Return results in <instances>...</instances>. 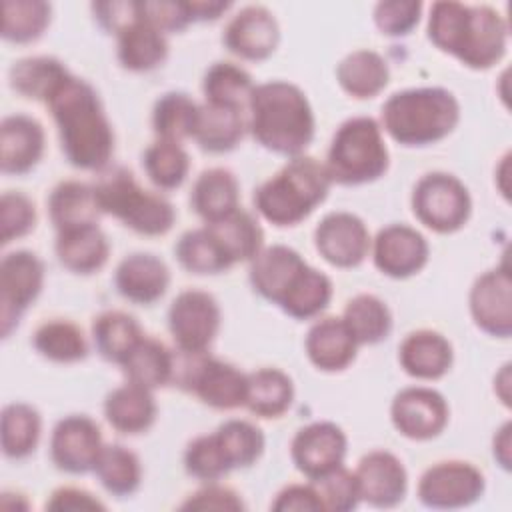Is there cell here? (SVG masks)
I'll list each match as a JSON object with an SVG mask.
<instances>
[{
    "mask_svg": "<svg viewBox=\"0 0 512 512\" xmlns=\"http://www.w3.org/2000/svg\"><path fill=\"white\" fill-rule=\"evenodd\" d=\"M120 366L128 382L156 390L174 380L176 358L160 340L142 336Z\"/></svg>",
    "mask_w": 512,
    "mask_h": 512,
    "instance_id": "32",
    "label": "cell"
},
{
    "mask_svg": "<svg viewBox=\"0 0 512 512\" xmlns=\"http://www.w3.org/2000/svg\"><path fill=\"white\" fill-rule=\"evenodd\" d=\"M54 248L60 264L74 274H92L100 270L110 252L106 236L98 226L58 232Z\"/></svg>",
    "mask_w": 512,
    "mask_h": 512,
    "instance_id": "30",
    "label": "cell"
},
{
    "mask_svg": "<svg viewBox=\"0 0 512 512\" xmlns=\"http://www.w3.org/2000/svg\"><path fill=\"white\" fill-rule=\"evenodd\" d=\"M140 16L162 32L184 30L192 20L188 2L160 0V2H140Z\"/></svg>",
    "mask_w": 512,
    "mask_h": 512,
    "instance_id": "53",
    "label": "cell"
},
{
    "mask_svg": "<svg viewBox=\"0 0 512 512\" xmlns=\"http://www.w3.org/2000/svg\"><path fill=\"white\" fill-rule=\"evenodd\" d=\"M356 482L360 498L376 508H392L402 502L408 474L400 458L386 450H372L358 462Z\"/></svg>",
    "mask_w": 512,
    "mask_h": 512,
    "instance_id": "20",
    "label": "cell"
},
{
    "mask_svg": "<svg viewBox=\"0 0 512 512\" xmlns=\"http://www.w3.org/2000/svg\"><path fill=\"white\" fill-rule=\"evenodd\" d=\"M316 490L320 494L324 510H332V512L354 510L362 500L356 474L346 470L344 466L316 480Z\"/></svg>",
    "mask_w": 512,
    "mask_h": 512,
    "instance_id": "51",
    "label": "cell"
},
{
    "mask_svg": "<svg viewBox=\"0 0 512 512\" xmlns=\"http://www.w3.org/2000/svg\"><path fill=\"white\" fill-rule=\"evenodd\" d=\"M68 76V68L58 58L28 56L10 68V86L26 98L46 102Z\"/></svg>",
    "mask_w": 512,
    "mask_h": 512,
    "instance_id": "36",
    "label": "cell"
},
{
    "mask_svg": "<svg viewBox=\"0 0 512 512\" xmlns=\"http://www.w3.org/2000/svg\"><path fill=\"white\" fill-rule=\"evenodd\" d=\"M426 238L408 224H390L382 228L372 244L376 268L390 278H408L420 272L428 262Z\"/></svg>",
    "mask_w": 512,
    "mask_h": 512,
    "instance_id": "18",
    "label": "cell"
},
{
    "mask_svg": "<svg viewBox=\"0 0 512 512\" xmlns=\"http://www.w3.org/2000/svg\"><path fill=\"white\" fill-rule=\"evenodd\" d=\"M102 434L98 424L84 414H70L52 430L50 458L56 468L68 474L94 472L102 450Z\"/></svg>",
    "mask_w": 512,
    "mask_h": 512,
    "instance_id": "13",
    "label": "cell"
},
{
    "mask_svg": "<svg viewBox=\"0 0 512 512\" xmlns=\"http://www.w3.org/2000/svg\"><path fill=\"white\" fill-rule=\"evenodd\" d=\"M294 400L290 376L278 368H260L248 374L246 408L260 418L282 416Z\"/></svg>",
    "mask_w": 512,
    "mask_h": 512,
    "instance_id": "34",
    "label": "cell"
},
{
    "mask_svg": "<svg viewBox=\"0 0 512 512\" xmlns=\"http://www.w3.org/2000/svg\"><path fill=\"white\" fill-rule=\"evenodd\" d=\"M330 184L326 166L300 154L254 190V206L270 224L294 226L324 202Z\"/></svg>",
    "mask_w": 512,
    "mask_h": 512,
    "instance_id": "5",
    "label": "cell"
},
{
    "mask_svg": "<svg viewBox=\"0 0 512 512\" xmlns=\"http://www.w3.org/2000/svg\"><path fill=\"white\" fill-rule=\"evenodd\" d=\"M180 266L192 274H218L232 266L224 246L210 226L188 230L174 246Z\"/></svg>",
    "mask_w": 512,
    "mask_h": 512,
    "instance_id": "37",
    "label": "cell"
},
{
    "mask_svg": "<svg viewBox=\"0 0 512 512\" xmlns=\"http://www.w3.org/2000/svg\"><path fill=\"white\" fill-rule=\"evenodd\" d=\"M452 344L436 330L410 332L400 348L398 360L406 374L420 380H436L452 366Z\"/></svg>",
    "mask_w": 512,
    "mask_h": 512,
    "instance_id": "25",
    "label": "cell"
},
{
    "mask_svg": "<svg viewBox=\"0 0 512 512\" xmlns=\"http://www.w3.org/2000/svg\"><path fill=\"white\" fill-rule=\"evenodd\" d=\"M94 18L108 32H122L140 18V2H96L92 4Z\"/></svg>",
    "mask_w": 512,
    "mask_h": 512,
    "instance_id": "56",
    "label": "cell"
},
{
    "mask_svg": "<svg viewBox=\"0 0 512 512\" xmlns=\"http://www.w3.org/2000/svg\"><path fill=\"white\" fill-rule=\"evenodd\" d=\"M114 284L126 300L136 304H154L168 290L170 270L158 256L134 252L118 264Z\"/></svg>",
    "mask_w": 512,
    "mask_h": 512,
    "instance_id": "23",
    "label": "cell"
},
{
    "mask_svg": "<svg viewBox=\"0 0 512 512\" xmlns=\"http://www.w3.org/2000/svg\"><path fill=\"white\" fill-rule=\"evenodd\" d=\"M100 484L114 496H130L142 480L138 456L120 444H104L94 466Z\"/></svg>",
    "mask_w": 512,
    "mask_h": 512,
    "instance_id": "43",
    "label": "cell"
},
{
    "mask_svg": "<svg viewBox=\"0 0 512 512\" xmlns=\"http://www.w3.org/2000/svg\"><path fill=\"white\" fill-rule=\"evenodd\" d=\"M66 160L82 170H102L114 154V132L96 90L70 74L46 100Z\"/></svg>",
    "mask_w": 512,
    "mask_h": 512,
    "instance_id": "1",
    "label": "cell"
},
{
    "mask_svg": "<svg viewBox=\"0 0 512 512\" xmlns=\"http://www.w3.org/2000/svg\"><path fill=\"white\" fill-rule=\"evenodd\" d=\"M510 422H506L494 436V458L498 460V464L504 468V470H510Z\"/></svg>",
    "mask_w": 512,
    "mask_h": 512,
    "instance_id": "59",
    "label": "cell"
},
{
    "mask_svg": "<svg viewBox=\"0 0 512 512\" xmlns=\"http://www.w3.org/2000/svg\"><path fill=\"white\" fill-rule=\"evenodd\" d=\"M182 510H242L244 502L232 488L208 484L190 494L180 506Z\"/></svg>",
    "mask_w": 512,
    "mask_h": 512,
    "instance_id": "54",
    "label": "cell"
},
{
    "mask_svg": "<svg viewBox=\"0 0 512 512\" xmlns=\"http://www.w3.org/2000/svg\"><path fill=\"white\" fill-rule=\"evenodd\" d=\"M184 368H176L174 380L196 394L200 402L216 410H232L246 404L248 374L236 366L204 354H184Z\"/></svg>",
    "mask_w": 512,
    "mask_h": 512,
    "instance_id": "9",
    "label": "cell"
},
{
    "mask_svg": "<svg viewBox=\"0 0 512 512\" xmlns=\"http://www.w3.org/2000/svg\"><path fill=\"white\" fill-rule=\"evenodd\" d=\"M308 360L322 372H340L348 368L356 356V340L342 318L326 316L316 320L306 334Z\"/></svg>",
    "mask_w": 512,
    "mask_h": 512,
    "instance_id": "24",
    "label": "cell"
},
{
    "mask_svg": "<svg viewBox=\"0 0 512 512\" xmlns=\"http://www.w3.org/2000/svg\"><path fill=\"white\" fill-rule=\"evenodd\" d=\"M224 46L242 60H266L280 42L274 14L264 6H246L230 18L222 36Z\"/></svg>",
    "mask_w": 512,
    "mask_h": 512,
    "instance_id": "19",
    "label": "cell"
},
{
    "mask_svg": "<svg viewBox=\"0 0 512 512\" xmlns=\"http://www.w3.org/2000/svg\"><path fill=\"white\" fill-rule=\"evenodd\" d=\"M276 512H318L324 510L314 484H288L276 494L270 506Z\"/></svg>",
    "mask_w": 512,
    "mask_h": 512,
    "instance_id": "55",
    "label": "cell"
},
{
    "mask_svg": "<svg viewBox=\"0 0 512 512\" xmlns=\"http://www.w3.org/2000/svg\"><path fill=\"white\" fill-rule=\"evenodd\" d=\"M346 444V434L334 422H312L294 434L290 456L294 466L316 482L342 466Z\"/></svg>",
    "mask_w": 512,
    "mask_h": 512,
    "instance_id": "14",
    "label": "cell"
},
{
    "mask_svg": "<svg viewBox=\"0 0 512 512\" xmlns=\"http://www.w3.org/2000/svg\"><path fill=\"white\" fill-rule=\"evenodd\" d=\"M44 154V130L26 114L6 116L0 124V168L4 174L30 172Z\"/></svg>",
    "mask_w": 512,
    "mask_h": 512,
    "instance_id": "22",
    "label": "cell"
},
{
    "mask_svg": "<svg viewBox=\"0 0 512 512\" xmlns=\"http://www.w3.org/2000/svg\"><path fill=\"white\" fill-rule=\"evenodd\" d=\"M106 506L90 492L74 486L58 488L46 500V510L54 512H80V510H104Z\"/></svg>",
    "mask_w": 512,
    "mask_h": 512,
    "instance_id": "57",
    "label": "cell"
},
{
    "mask_svg": "<svg viewBox=\"0 0 512 512\" xmlns=\"http://www.w3.org/2000/svg\"><path fill=\"white\" fill-rule=\"evenodd\" d=\"M314 244L320 256L332 266L354 268L368 256L370 234L356 214L330 212L316 226Z\"/></svg>",
    "mask_w": 512,
    "mask_h": 512,
    "instance_id": "16",
    "label": "cell"
},
{
    "mask_svg": "<svg viewBox=\"0 0 512 512\" xmlns=\"http://www.w3.org/2000/svg\"><path fill=\"white\" fill-rule=\"evenodd\" d=\"M460 120L456 96L440 86L408 88L382 106V126L402 146H428L446 138Z\"/></svg>",
    "mask_w": 512,
    "mask_h": 512,
    "instance_id": "4",
    "label": "cell"
},
{
    "mask_svg": "<svg viewBox=\"0 0 512 512\" xmlns=\"http://www.w3.org/2000/svg\"><path fill=\"white\" fill-rule=\"evenodd\" d=\"M94 192L104 214L114 216L138 234H166L176 220L172 204L164 196L144 190L124 166L106 170L96 182Z\"/></svg>",
    "mask_w": 512,
    "mask_h": 512,
    "instance_id": "6",
    "label": "cell"
},
{
    "mask_svg": "<svg viewBox=\"0 0 512 512\" xmlns=\"http://www.w3.org/2000/svg\"><path fill=\"white\" fill-rule=\"evenodd\" d=\"M108 424L122 434L146 432L156 420V402L152 390L126 382L114 388L104 400Z\"/></svg>",
    "mask_w": 512,
    "mask_h": 512,
    "instance_id": "27",
    "label": "cell"
},
{
    "mask_svg": "<svg viewBox=\"0 0 512 512\" xmlns=\"http://www.w3.org/2000/svg\"><path fill=\"white\" fill-rule=\"evenodd\" d=\"M330 298H332L330 278L324 272L312 266H306L278 306L296 320H308L318 316L330 304Z\"/></svg>",
    "mask_w": 512,
    "mask_h": 512,
    "instance_id": "44",
    "label": "cell"
},
{
    "mask_svg": "<svg viewBox=\"0 0 512 512\" xmlns=\"http://www.w3.org/2000/svg\"><path fill=\"white\" fill-rule=\"evenodd\" d=\"M394 428L410 440H430L438 436L448 422V404L444 396L426 386L400 390L390 406Z\"/></svg>",
    "mask_w": 512,
    "mask_h": 512,
    "instance_id": "15",
    "label": "cell"
},
{
    "mask_svg": "<svg viewBox=\"0 0 512 512\" xmlns=\"http://www.w3.org/2000/svg\"><path fill=\"white\" fill-rule=\"evenodd\" d=\"M184 468L190 476L204 482H214L232 470L214 432L196 436L186 446Z\"/></svg>",
    "mask_w": 512,
    "mask_h": 512,
    "instance_id": "49",
    "label": "cell"
},
{
    "mask_svg": "<svg viewBox=\"0 0 512 512\" xmlns=\"http://www.w3.org/2000/svg\"><path fill=\"white\" fill-rule=\"evenodd\" d=\"M42 420L36 408L24 402L6 404L0 420V444L6 458L20 460L34 452L40 440Z\"/></svg>",
    "mask_w": 512,
    "mask_h": 512,
    "instance_id": "38",
    "label": "cell"
},
{
    "mask_svg": "<svg viewBox=\"0 0 512 512\" xmlns=\"http://www.w3.org/2000/svg\"><path fill=\"white\" fill-rule=\"evenodd\" d=\"M206 226H210V230L216 234V238L224 246L232 264L246 262V260L250 262L262 250L264 234L260 224L252 218V214L240 208L230 216H226L224 220L206 224Z\"/></svg>",
    "mask_w": 512,
    "mask_h": 512,
    "instance_id": "45",
    "label": "cell"
},
{
    "mask_svg": "<svg viewBox=\"0 0 512 512\" xmlns=\"http://www.w3.org/2000/svg\"><path fill=\"white\" fill-rule=\"evenodd\" d=\"M102 210L96 200L94 186L80 180H64L56 184L48 196V216L58 232L98 226Z\"/></svg>",
    "mask_w": 512,
    "mask_h": 512,
    "instance_id": "26",
    "label": "cell"
},
{
    "mask_svg": "<svg viewBox=\"0 0 512 512\" xmlns=\"http://www.w3.org/2000/svg\"><path fill=\"white\" fill-rule=\"evenodd\" d=\"M336 80L340 88L352 98H374L386 88L390 80V68L378 52L362 48L342 58L336 68Z\"/></svg>",
    "mask_w": 512,
    "mask_h": 512,
    "instance_id": "31",
    "label": "cell"
},
{
    "mask_svg": "<svg viewBox=\"0 0 512 512\" xmlns=\"http://www.w3.org/2000/svg\"><path fill=\"white\" fill-rule=\"evenodd\" d=\"M248 128L262 148L282 156H300L314 136L312 106L292 82L258 84L248 100Z\"/></svg>",
    "mask_w": 512,
    "mask_h": 512,
    "instance_id": "3",
    "label": "cell"
},
{
    "mask_svg": "<svg viewBox=\"0 0 512 512\" xmlns=\"http://www.w3.org/2000/svg\"><path fill=\"white\" fill-rule=\"evenodd\" d=\"M474 324L496 338L512 334V280L508 268H494L476 278L470 290Z\"/></svg>",
    "mask_w": 512,
    "mask_h": 512,
    "instance_id": "17",
    "label": "cell"
},
{
    "mask_svg": "<svg viewBox=\"0 0 512 512\" xmlns=\"http://www.w3.org/2000/svg\"><path fill=\"white\" fill-rule=\"evenodd\" d=\"M144 170L154 186L162 190L178 188L190 170V158L178 142L156 140L144 150Z\"/></svg>",
    "mask_w": 512,
    "mask_h": 512,
    "instance_id": "47",
    "label": "cell"
},
{
    "mask_svg": "<svg viewBox=\"0 0 512 512\" xmlns=\"http://www.w3.org/2000/svg\"><path fill=\"white\" fill-rule=\"evenodd\" d=\"M306 266V260L294 248L274 244L262 248L250 260V284L262 298L280 304Z\"/></svg>",
    "mask_w": 512,
    "mask_h": 512,
    "instance_id": "21",
    "label": "cell"
},
{
    "mask_svg": "<svg viewBox=\"0 0 512 512\" xmlns=\"http://www.w3.org/2000/svg\"><path fill=\"white\" fill-rule=\"evenodd\" d=\"M44 284V264L28 250L8 252L0 262V332L8 338L24 310L38 298Z\"/></svg>",
    "mask_w": 512,
    "mask_h": 512,
    "instance_id": "11",
    "label": "cell"
},
{
    "mask_svg": "<svg viewBox=\"0 0 512 512\" xmlns=\"http://www.w3.org/2000/svg\"><path fill=\"white\" fill-rule=\"evenodd\" d=\"M422 4L412 0L378 2L374 8V22L386 36H406L420 20Z\"/></svg>",
    "mask_w": 512,
    "mask_h": 512,
    "instance_id": "52",
    "label": "cell"
},
{
    "mask_svg": "<svg viewBox=\"0 0 512 512\" xmlns=\"http://www.w3.org/2000/svg\"><path fill=\"white\" fill-rule=\"evenodd\" d=\"M192 20H216L222 16V12H226L230 8V2H222V0H200V2H188Z\"/></svg>",
    "mask_w": 512,
    "mask_h": 512,
    "instance_id": "58",
    "label": "cell"
},
{
    "mask_svg": "<svg viewBox=\"0 0 512 512\" xmlns=\"http://www.w3.org/2000/svg\"><path fill=\"white\" fill-rule=\"evenodd\" d=\"M168 328L182 354H204L220 330V306L204 290L180 292L168 310Z\"/></svg>",
    "mask_w": 512,
    "mask_h": 512,
    "instance_id": "10",
    "label": "cell"
},
{
    "mask_svg": "<svg viewBox=\"0 0 512 512\" xmlns=\"http://www.w3.org/2000/svg\"><path fill=\"white\" fill-rule=\"evenodd\" d=\"M244 128L246 122L242 110L204 102L198 112L194 140L204 152L222 154L238 146L244 136Z\"/></svg>",
    "mask_w": 512,
    "mask_h": 512,
    "instance_id": "33",
    "label": "cell"
},
{
    "mask_svg": "<svg viewBox=\"0 0 512 512\" xmlns=\"http://www.w3.org/2000/svg\"><path fill=\"white\" fill-rule=\"evenodd\" d=\"M428 38L442 52L470 68H490L508 44L506 20L490 6L434 2L428 16Z\"/></svg>",
    "mask_w": 512,
    "mask_h": 512,
    "instance_id": "2",
    "label": "cell"
},
{
    "mask_svg": "<svg viewBox=\"0 0 512 512\" xmlns=\"http://www.w3.org/2000/svg\"><path fill=\"white\" fill-rule=\"evenodd\" d=\"M140 324L134 316L120 312V310H108L94 318L92 324V338L98 354L108 360L122 364L126 356L134 350V346L142 340Z\"/></svg>",
    "mask_w": 512,
    "mask_h": 512,
    "instance_id": "35",
    "label": "cell"
},
{
    "mask_svg": "<svg viewBox=\"0 0 512 512\" xmlns=\"http://www.w3.org/2000/svg\"><path fill=\"white\" fill-rule=\"evenodd\" d=\"M342 320L356 344H378L392 330L388 306L374 294H358L348 300Z\"/></svg>",
    "mask_w": 512,
    "mask_h": 512,
    "instance_id": "40",
    "label": "cell"
},
{
    "mask_svg": "<svg viewBox=\"0 0 512 512\" xmlns=\"http://www.w3.org/2000/svg\"><path fill=\"white\" fill-rule=\"evenodd\" d=\"M36 226V206L22 192H4L0 198L2 244L26 236Z\"/></svg>",
    "mask_w": 512,
    "mask_h": 512,
    "instance_id": "50",
    "label": "cell"
},
{
    "mask_svg": "<svg viewBox=\"0 0 512 512\" xmlns=\"http://www.w3.org/2000/svg\"><path fill=\"white\" fill-rule=\"evenodd\" d=\"M32 344L40 356L60 364L80 362L88 354L82 330L74 322L62 318L40 324L32 336Z\"/></svg>",
    "mask_w": 512,
    "mask_h": 512,
    "instance_id": "42",
    "label": "cell"
},
{
    "mask_svg": "<svg viewBox=\"0 0 512 512\" xmlns=\"http://www.w3.org/2000/svg\"><path fill=\"white\" fill-rule=\"evenodd\" d=\"M484 492L482 472L462 460H446L430 466L418 482V498L428 508L452 510L474 504Z\"/></svg>",
    "mask_w": 512,
    "mask_h": 512,
    "instance_id": "12",
    "label": "cell"
},
{
    "mask_svg": "<svg viewBox=\"0 0 512 512\" xmlns=\"http://www.w3.org/2000/svg\"><path fill=\"white\" fill-rule=\"evenodd\" d=\"M412 212L426 228L434 232H456L470 218V192L454 174L428 172L412 190Z\"/></svg>",
    "mask_w": 512,
    "mask_h": 512,
    "instance_id": "8",
    "label": "cell"
},
{
    "mask_svg": "<svg viewBox=\"0 0 512 512\" xmlns=\"http://www.w3.org/2000/svg\"><path fill=\"white\" fill-rule=\"evenodd\" d=\"M230 468H246L264 452V434L248 420H226L214 432Z\"/></svg>",
    "mask_w": 512,
    "mask_h": 512,
    "instance_id": "48",
    "label": "cell"
},
{
    "mask_svg": "<svg viewBox=\"0 0 512 512\" xmlns=\"http://www.w3.org/2000/svg\"><path fill=\"white\" fill-rule=\"evenodd\" d=\"M50 24V4L42 0H4L2 28L4 40L14 44L34 42Z\"/></svg>",
    "mask_w": 512,
    "mask_h": 512,
    "instance_id": "46",
    "label": "cell"
},
{
    "mask_svg": "<svg viewBox=\"0 0 512 512\" xmlns=\"http://www.w3.org/2000/svg\"><path fill=\"white\" fill-rule=\"evenodd\" d=\"M200 106L186 92L162 94L152 110V128L158 140L182 142L194 138Z\"/></svg>",
    "mask_w": 512,
    "mask_h": 512,
    "instance_id": "39",
    "label": "cell"
},
{
    "mask_svg": "<svg viewBox=\"0 0 512 512\" xmlns=\"http://www.w3.org/2000/svg\"><path fill=\"white\" fill-rule=\"evenodd\" d=\"M118 36V60L126 70L148 72L158 68L168 56V42L162 30L142 16L126 26Z\"/></svg>",
    "mask_w": 512,
    "mask_h": 512,
    "instance_id": "29",
    "label": "cell"
},
{
    "mask_svg": "<svg viewBox=\"0 0 512 512\" xmlns=\"http://www.w3.org/2000/svg\"><path fill=\"white\" fill-rule=\"evenodd\" d=\"M252 90V76L234 62H214L206 70L202 80L206 104L242 110L244 106H248Z\"/></svg>",
    "mask_w": 512,
    "mask_h": 512,
    "instance_id": "41",
    "label": "cell"
},
{
    "mask_svg": "<svg viewBox=\"0 0 512 512\" xmlns=\"http://www.w3.org/2000/svg\"><path fill=\"white\" fill-rule=\"evenodd\" d=\"M240 188L236 176L226 168L204 170L192 188V208L206 222L214 224L238 210Z\"/></svg>",
    "mask_w": 512,
    "mask_h": 512,
    "instance_id": "28",
    "label": "cell"
},
{
    "mask_svg": "<svg viewBox=\"0 0 512 512\" xmlns=\"http://www.w3.org/2000/svg\"><path fill=\"white\" fill-rule=\"evenodd\" d=\"M388 148L374 118L356 116L340 124L326 158L332 182L356 186L380 178L388 170Z\"/></svg>",
    "mask_w": 512,
    "mask_h": 512,
    "instance_id": "7",
    "label": "cell"
},
{
    "mask_svg": "<svg viewBox=\"0 0 512 512\" xmlns=\"http://www.w3.org/2000/svg\"><path fill=\"white\" fill-rule=\"evenodd\" d=\"M496 388H502V390H498V396H500V400L506 404V406H510V364H504L502 366V372L498 374V378H496Z\"/></svg>",
    "mask_w": 512,
    "mask_h": 512,
    "instance_id": "60",
    "label": "cell"
}]
</instances>
